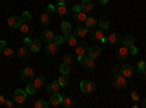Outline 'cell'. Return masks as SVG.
<instances>
[{"mask_svg":"<svg viewBox=\"0 0 146 108\" xmlns=\"http://www.w3.org/2000/svg\"><path fill=\"white\" fill-rule=\"evenodd\" d=\"M96 23H98V22H96V19H95V18H88V19H86V22H85V27L89 28V29H92V28H95V27H96Z\"/></svg>","mask_w":146,"mask_h":108,"instance_id":"32","label":"cell"},{"mask_svg":"<svg viewBox=\"0 0 146 108\" xmlns=\"http://www.w3.org/2000/svg\"><path fill=\"white\" fill-rule=\"evenodd\" d=\"M56 13H57L58 16H62V18H66L67 13H69L67 5H64V3H57V6H56Z\"/></svg>","mask_w":146,"mask_h":108,"instance_id":"10","label":"cell"},{"mask_svg":"<svg viewBox=\"0 0 146 108\" xmlns=\"http://www.w3.org/2000/svg\"><path fill=\"white\" fill-rule=\"evenodd\" d=\"M98 27L102 28L104 31L108 29V27H110V21H108V18H105V16L100 18V19H98Z\"/></svg>","mask_w":146,"mask_h":108,"instance_id":"26","label":"cell"},{"mask_svg":"<svg viewBox=\"0 0 146 108\" xmlns=\"http://www.w3.org/2000/svg\"><path fill=\"white\" fill-rule=\"evenodd\" d=\"M60 73H64V75H69L70 73V64L69 63H62L60 64Z\"/></svg>","mask_w":146,"mask_h":108,"instance_id":"33","label":"cell"},{"mask_svg":"<svg viewBox=\"0 0 146 108\" xmlns=\"http://www.w3.org/2000/svg\"><path fill=\"white\" fill-rule=\"evenodd\" d=\"M78 37L73 32H69V34H66L64 35V44H67L69 47H75L76 44H78V40H76Z\"/></svg>","mask_w":146,"mask_h":108,"instance_id":"13","label":"cell"},{"mask_svg":"<svg viewBox=\"0 0 146 108\" xmlns=\"http://www.w3.org/2000/svg\"><path fill=\"white\" fill-rule=\"evenodd\" d=\"M5 102H6V98L3 97V95H0V105H3Z\"/></svg>","mask_w":146,"mask_h":108,"instance_id":"48","label":"cell"},{"mask_svg":"<svg viewBox=\"0 0 146 108\" xmlns=\"http://www.w3.org/2000/svg\"><path fill=\"white\" fill-rule=\"evenodd\" d=\"M145 69H146V63L143 62V60H140V62L137 63V70H139V72H140V73H142V72H143Z\"/></svg>","mask_w":146,"mask_h":108,"instance_id":"41","label":"cell"},{"mask_svg":"<svg viewBox=\"0 0 146 108\" xmlns=\"http://www.w3.org/2000/svg\"><path fill=\"white\" fill-rule=\"evenodd\" d=\"M19 29H21V32L25 35V37H29V35L34 32V28H31L28 23H22V25L19 27Z\"/></svg>","mask_w":146,"mask_h":108,"instance_id":"23","label":"cell"},{"mask_svg":"<svg viewBox=\"0 0 146 108\" xmlns=\"http://www.w3.org/2000/svg\"><path fill=\"white\" fill-rule=\"evenodd\" d=\"M121 75L126 76V78H133L135 76V69L130 64H123L121 66Z\"/></svg>","mask_w":146,"mask_h":108,"instance_id":"15","label":"cell"},{"mask_svg":"<svg viewBox=\"0 0 146 108\" xmlns=\"http://www.w3.org/2000/svg\"><path fill=\"white\" fill-rule=\"evenodd\" d=\"M79 10H82L80 9V5H75V6H73V13H78Z\"/></svg>","mask_w":146,"mask_h":108,"instance_id":"46","label":"cell"},{"mask_svg":"<svg viewBox=\"0 0 146 108\" xmlns=\"http://www.w3.org/2000/svg\"><path fill=\"white\" fill-rule=\"evenodd\" d=\"M6 47H7V45H6V41H5V40H0V50L3 51Z\"/></svg>","mask_w":146,"mask_h":108,"instance_id":"44","label":"cell"},{"mask_svg":"<svg viewBox=\"0 0 146 108\" xmlns=\"http://www.w3.org/2000/svg\"><path fill=\"white\" fill-rule=\"evenodd\" d=\"M107 41H108V42H111V44H120V41H123V37H121L118 32H113V34H110V35H108Z\"/></svg>","mask_w":146,"mask_h":108,"instance_id":"16","label":"cell"},{"mask_svg":"<svg viewBox=\"0 0 146 108\" xmlns=\"http://www.w3.org/2000/svg\"><path fill=\"white\" fill-rule=\"evenodd\" d=\"M31 38H28V37H25V40H23V45H27V47H29L31 45Z\"/></svg>","mask_w":146,"mask_h":108,"instance_id":"45","label":"cell"},{"mask_svg":"<svg viewBox=\"0 0 146 108\" xmlns=\"http://www.w3.org/2000/svg\"><path fill=\"white\" fill-rule=\"evenodd\" d=\"M102 54V48L100 45H92L89 47V50H88V56H91L92 58H96V57H100Z\"/></svg>","mask_w":146,"mask_h":108,"instance_id":"14","label":"cell"},{"mask_svg":"<svg viewBox=\"0 0 146 108\" xmlns=\"http://www.w3.org/2000/svg\"><path fill=\"white\" fill-rule=\"evenodd\" d=\"M58 89H60V83H58V80H53L50 85H47V92L50 93V95L58 92Z\"/></svg>","mask_w":146,"mask_h":108,"instance_id":"19","label":"cell"},{"mask_svg":"<svg viewBox=\"0 0 146 108\" xmlns=\"http://www.w3.org/2000/svg\"><path fill=\"white\" fill-rule=\"evenodd\" d=\"M113 85H114V88H117V89H126V88L129 86L127 78L123 76V75H114V78H113Z\"/></svg>","mask_w":146,"mask_h":108,"instance_id":"2","label":"cell"},{"mask_svg":"<svg viewBox=\"0 0 146 108\" xmlns=\"http://www.w3.org/2000/svg\"><path fill=\"white\" fill-rule=\"evenodd\" d=\"M7 25H9V28H19L21 25H22V19H21V16H10L9 19H7Z\"/></svg>","mask_w":146,"mask_h":108,"instance_id":"12","label":"cell"},{"mask_svg":"<svg viewBox=\"0 0 146 108\" xmlns=\"http://www.w3.org/2000/svg\"><path fill=\"white\" fill-rule=\"evenodd\" d=\"M80 9L83 10V12H92L94 10V3L91 2V0H83V2L80 3Z\"/></svg>","mask_w":146,"mask_h":108,"instance_id":"21","label":"cell"},{"mask_svg":"<svg viewBox=\"0 0 146 108\" xmlns=\"http://www.w3.org/2000/svg\"><path fill=\"white\" fill-rule=\"evenodd\" d=\"M62 32H63L64 35L69 34V32H72V23H70V22H67V21L62 22Z\"/></svg>","mask_w":146,"mask_h":108,"instance_id":"31","label":"cell"},{"mask_svg":"<svg viewBox=\"0 0 146 108\" xmlns=\"http://www.w3.org/2000/svg\"><path fill=\"white\" fill-rule=\"evenodd\" d=\"M3 56H5L6 58H12V57L15 56V51L12 50V48H9V47H6V48L3 50Z\"/></svg>","mask_w":146,"mask_h":108,"instance_id":"35","label":"cell"},{"mask_svg":"<svg viewBox=\"0 0 146 108\" xmlns=\"http://www.w3.org/2000/svg\"><path fill=\"white\" fill-rule=\"evenodd\" d=\"M62 99H63V97L58 92H56V93L50 95V101H48V104H50L51 107H58V105H62Z\"/></svg>","mask_w":146,"mask_h":108,"instance_id":"9","label":"cell"},{"mask_svg":"<svg viewBox=\"0 0 146 108\" xmlns=\"http://www.w3.org/2000/svg\"><path fill=\"white\" fill-rule=\"evenodd\" d=\"M41 41H42V40H38V38H35V40H32V41H31L29 48H31V51H32V53L40 51V48H41Z\"/></svg>","mask_w":146,"mask_h":108,"instance_id":"22","label":"cell"},{"mask_svg":"<svg viewBox=\"0 0 146 108\" xmlns=\"http://www.w3.org/2000/svg\"><path fill=\"white\" fill-rule=\"evenodd\" d=\"M36 92V86L34 85V83H29V85H27V93L28 95H34Z\"/></svg>","mask_w":146,"mask_h":108,"instance_id":"37","label":"cell"},{"mask_svg":"<svg viewBox=\"0 0 146 108\" xmlns=\"http://www.w3.org/2000/svg\"><path fill=\"white\" fill-rule=\"evenodd\" d=\"M115 57L118 60H121V62H124V60L129 57V47H126L124 44L120 47V48L115 50Z\"/></svg>","mask_w":146,"mask_h":108,"instance_id":"8","label":"cell"},{"mask_svg":"<svg viewBox=\"0 0 146 108\" xmlns=\"http://www.w3.org/2000/svg\"><path fill=\"white\" fill-rule=\"evenodd\" d=\"M21 19H22V23H28L31 21V13L29 12H23V13L21 15Z\"/></svg>","mask_w":146,"mask_h":108,"instance_id":"36","label":"cell"},{"mask_svg":"<svg viewBox=\"0 0 146 108\" xmlns=\"http://www.w3.org/2000/svg\"><path fill=\"white\" fill-rule=\"evenodd\" d=\"M35 78V72H34V69H31V67H25L22 72H21V79L23 80V82H29V80H32Z\"/></svg>","mask_w":146,"mask_h":108,"instance_id":"7","label":"cell"},{"mask_svg":"<svg viewBox=\"0 0 146 108\" xmlns=\"http://www.w3.org/2000/svg\"><path fill=\"white\" fill-rule=\"evenodd\" d=\"M34 85L36 86V89H40L45 85V78L44 76H38V78H34Z\"/></svg>","mask_w":146,"mask_h":108,"instance_id":"27","label":"cell"},{"mask_svg":"<svg viewBox=\"0 0 146 108\" xmlns=\"http://www.w3.org/2000/svg\"><path fill=\"white\" fill-rule=\"evenodd\" d=\"M131 99H133V101H137V99H139V97H137L136 92H131Z\"/></svg>","mask_w":146,"mask_h":108,"instance_id":"47","label":"cell"},{"mask_svg":"<svg viewBox=\"0 0 146 108\" xmlns=\"http://www.w3.org/2000/svg\"><path fill=\"white\" fill-rule=\"evenodd\" d=\"M139 53V50L136 48V47H135V44H133V45H130L129 47V54H133V56H136Z\"/></svg>","mask_w":146,"mask_h":108,"instance_id":"40","label":"cell"},{"mask_svg":"<svg viewBox=\"0 0 146 108\" xmlns=\"http://www.w3.org/2000/svg\"><path fill=\"white\" fill-rule=\"evenodd\" d=\"M41 40H42V41H47V42H50V41L54 40V34H53L50 29H44V31L41 32Z\"/></svg>","mask_w":146,"mask_h":108,"instance_id":"20","label":"cell"},{"mask_svg":"<svg viewBox=\"0 0 146 108\" xmlns=\"http://www.w3.org/2000/svg\"><path fill=\"white\" fill-rule=\"evenodd\" d=\"M34 105H35V108H48V107H50V104H48L47 101H44V99L36 101Z\"/></svg>","mask_w":146,"mask_h":108,"instance_id":"34","label":"cell"},{"mask_svg":"<svg viewBox=\"0 0 146 108\" xmlns=\"http://www.w3.org/2000/svg\"><path fill=\"white\" fill-rule=\"evenodd\" d=\"M45 53H47L48 56H54V54L57 53V44H56L54 41L47 42V45H45Z\"/></svg>","mask_w":146,"mask_h":108,"instance_id":"17","label":"cell"},{"mask_svg":"<svg viewBox=\"0 0 146 108\" xmlns=\"http://www.w3.org/2000/svg\"><path fill=\"white\" fill-rule=\"evenodd\" d=\"M91 37L92 40H96V41H102V42H107V37H105V34H104V29L102 28H92L91 31Z\"/></svg>","mask_w":146,"mask_h":108,"instance_id":"5","label":"cell"},{"mask_svg":"<svg viewBox=\"0 0 146 108\" xmlns=\"http://www.w3.org/2000/svg\"><path fill=\"white\" fill-rule=\"evenodd\" d=\"M53 12H56V7H54V6H47V10H45V13H48V15L51 16V13H53Z\"/></svg>","mask_w":146,"mask_h":108,"instance_id":"43","label":"cell"},{"mask_svg":"<svg viewBox=\"0 0 146 108\" xmlns=\"http://www.w3.org/2000/svg\"><path fill=\"white\" fill-rule=\"evenodd\" d=\"M78 60L80 62L82 67L85 70H88V72H92L95 69V58H92L91 56H83V57H78Z\"/></svg>","mask_w":146,"mask_h":108,"instance_id":"1","label":"cell"},{"mask_svg":"<svg viewBox=\"0 0 146 108\" xmlns=\"http://www.w3.org/2000/svg\"><path fill=\"white\" fill-rule=\"evenodd\" d=\"M27 99V91L23 89H16L15 93H13V101L18 104V105H22Z\"/></svg>","mask_w":146,"mask_h":108,"instance_id":"6","label":"cell"},{"mask_svg":"<svg viewBox=\"0 0 146 108\" xmlns=\"http://www.w3.org/2000/svg\"><path fill=\"white\" fill-rule=\"evenodd\" d=\"M88 29H89V28H86V27H80V25H79V27H76L75 29H73V34H75L78 38H83L85 35L88 34Z\"/></svg>","mask_w":146,"mask_h":108,"instance_id":"18","label":"cell"},{"mask_svg":"<svg viewBox=\"0 0 146 108\" xmlns=\"http://www.w3.org/2000/svg\"><path fill=\"white\" fill-rule=\"evenodd\" d=\"M31 53H32V51H31L29 47H27V45H22L21 48L18 50V53H16V54H18V57H19L21 60H25V58H28V57L31 56Z\"/></svg>","mask_w":146,"mask_h":108,"instance_id":"11","label":"cell"},{"mask_svg":"<svg viewBox=\"0 0 146 108\" xmlns=\"http://www.w3.org/2000/svg\"><path fill=\"white\" fill-rule=\"evenodd\" d=\"M142 75H143V78H145V80H146V69L142 72Z\"/></svg>","mask_w":146,"mask_h":108,"instance_id":"51","label":"cell"},{"mask_svg":"<svg viewBox=\"0 0 146 108\" xmlns=\"http://www.w3.org/2000/svg\"><path fill=\"white\" fill-rule=\"evenodd\" d=\"M5 105H6V107H9V108H12V107H15V105H16V107H21V105H18V104H16L15 101H10V99H6Z\"/></svg>","mask_w":146,"mask_h":108,"instance_id":"42","label":"cell"},{"mask_svg":"<svg viewBox=\"0 0 146 108\" xmlns=\"http://www.w3.org/2000/svg\"><path fill=\"white\" fill-rule=\"evenodd\" d=\"M62 105H63L64 108H72V107H75V99L70 98V97H63Z\"/></svg>","mask_w":146,"mask_h":108,"instance_id":"24","label":"cell"},{"mask_svg":"<svg viewBox=\"0 0 146 108\" xmlns=\"http://www.w3.org/2000/svg\"><path fill=\"white\" fill-rule=\"evenodd\" d=\"M80 91L83 93H92L96 91V83L92 80H82L80 82Z\"/></svg>","mask_w":146,"mask_h":108,"instance_id":"3","label":"cell"},{"mask_svg":"<svg viewBox=\"0 0 146 108\" xmlns=\"http://www.w3.org/2000/svg\"><path fill=\"white\" fill-rule=\"evenodd\" d=\"M57 45L58 44H62V42H64V35H62V34H60V35H54V40H53Z\"/></svg>","mask_w":146,"mask_h":108,"instance_id":"38","label":"cell"},{"mask_svg":"<svg viewBox=\"0 0 146 108\" xmlns=\"http://www.w3.org/2000/svg\"><path fill=\"white\" fill-rule=\"evenodd\" d=\"M69 82H70L69 75H64V73L60 75V78H58V83H60V86H66V85H69Z\"/></svg>","mask_w":146,"mask_h":108,"instance_id":"29","label":"cell"},{"mask_svg":"<svg viewBox=\"0 0 146 108\" xmlns=\"http://www.w3.org/2000/svg\"><path fill=\"white\" fill-rule=\"evenodd\" d=\"M73 16H75V21L76 22H86V19H88L86 12H83V10H79L78 13H75Z\"/></svg>","mask_w":146,"mask_h":108,"instance_id":"25","label":"cell"},{"mask_svg":"<svg viewBox=\"0 0 146 108\" xmlns=\"http://www.w3.org/2000/svg\"><path fill=\"white\" fill-rule=\"evenodd\" d=\"M63 62L64 63H73V56L72 54H64V57H63Z\"/></svg>","mask_w":146,"mask_h":108,"instance_id":"39","label":"cell"},{"mask_svg":"<svg viewBox=\"0 0 146 108\" xmlns=\"http://www.w3.org/2000/svg\"><path fill=\"white\" fill-rule=\"evenodd\" d=\"M142 107H143V108H146V98L142 101Z\"/></svg>","mask_w":146,"mask_h":108,"instance_id":"50","label":"cell"},{"mask_svg":"<svg viewBox=\"0 0 146 108\" xmlns=\"http://www.w3.org/2000/svg\"><path fill=\"white\" fill-rule=\"evenodd\" d=\"M57 3H66V0H56Z\"/></svg>","mask_w":146,"mask_h":108,"instance_id":"52","label":"cell"},{"mask_svg":"<svg viewBox=\"0 0 146 108\" xmlns=\"http://www.w3.org/2000/svg\"><path fill=\"white\" fill-rule=\"evenodd\" d=\"M88 50H89V47H88V44L85 42V41H78V44L75 45V54H76V57L86 56L88 54Z\"/></svg>","mask_w":146,"mask_h":108,"instance_id":"4","label":"cell"},{"mask_svg":"<svg viewBox=\"0 0 146 108\" xmlns=\"http://www.w3.org/2000/svg\"><path fill=\"white\" fill-rule=\"evenodd\" d=\"M121 42H123L126 47H130V45L135 44V37H133L131 34H129V35H126V37H123V41Z\"/></svg>","mask_w":146,"mask_h":108,"instance_id":"28","label":"cell"},{"mask_svg":"<svg viewBox=\"0 0 146 108\" xmlns=\"http://www.w3.org/2000/svg\"><path fill=\"white\" fill-rule=\"evenodd\" d=\"M101 3H108V0H100Z\"/></svg>","mask_w":146,"mask_h":108,"instance_id":"53","label":"cell"},{"mask_svg":"<svg viewBox=\"0 0 146 108\" xmlns=\"http://www.w3.org/2000/svg\"><path fill=\"white\" fill-rule=\"evenodd\" d=\"M40 23L42 27H47V25H50V15L48 13H42L40 16Z\"/></svg>","mask_w":146,"mask_h":108,"instance_id":"30","label":"cell"},{"mask_svg":"<svg viewBox=\"0 0 146 108\" xmlns=\"http://www.w3.org/2000/svg\"><path fill=\"white\" fill-rule=\"evenodd\" d=\"M118 72H121V69H118V67H114L113 69V73L114 75H118Z\"/></svg>","mask_w":146,"mask_h":108,"instance_id":"49","label":"cell"}]
</instances>
